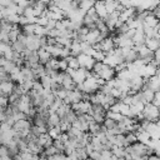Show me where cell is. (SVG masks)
Here are the masks:
<instances>
[{
    "label": "cell",
    "instance_id": "6da1fadb",
    "mask_svg": "<svg viewBox=\"0 0 160 160\" xmlns=\"http://www.w3.org/2000/svg\"><path fill=\"white\" fill-rule=\"evenodd\" d=\"M141 115H142V119H146V120H150V121H158L159 108L152 105L151 102H148V104L144 105Z\"/></svg>",
    "mask_w": 160,
    "mask_h": 160
},
{
    "label": "cell",
    "instance_id": "7a4b0ae2",
    "mask_svg": "<svg viewBox=\"0 0 160 160\" xmlns=\"http://www.w3.org/2000/svg\"><path fill=\"white\" fill-rule=\"evenodd\" d=\"M78 61H79V65L80 68L82 69H86V70H91L94 64H95V60L92 59V56H89V55H85L84 52H80L78 56H76Z\"/></svg>",
    "mask_w": 160,
    "mask_h": 160
},
{
    "label": "cell",
    "instance_id": "3957f363",
    "mask_svg": "<svg viewBox=\"0 0 160 160\" xmlns=\"http://www.w3.org/2000/svg\"><path fill=\"white\" fill-rule=\"evenodd\" d=\"M92 8H94V10H95V12H96V15H98L99 18L104 19V18L108 15V11H106V9H105V4H104L102 0L95 1V4H94Z\"/></svg>",
    "mask_w": 160,
    "mask_h": 160
},
{
    "label": "cell",
    "instance_id": "277c9868",
    "mask_svg": "<svg viewBox=\"0 0 160 160\" xmlns=\"http://www.w3.org/2000/svg\"><path fill=\"white\" fill-rule=\"evenodd\" d=\"M12 88H14V82L11 80L1 81L0 82V94L4 96H8L9 94L12 92Z\"/></svg>",
    "mask_w": 160,
    "mask_h": 160
},
{
    "label": "cell",
    "instance_id": "5b68a950",
    "mask_svg": "<svg viewBox=\"0 0 160 160\" xmlns=\"http://www.w3.org/2000/svg\"><path fill=\"white\" fill-rule=\"evenodd\" d=\"M71 79H72V81H74L75 84L82 82V81L86 79V76H85V69H82V68L76 69V70L74 71V74L71 75Z\"/></svg>",
    "mask_w": 160,
    "mask_h": 160
},
{
    "label": "cell",
    "instance_id": "8992f818",
    "mask_svg": "<svg viewBox=\"0 0 160 160\" xmlns=\"http://www.w3.org/2000/svg\"><path fill=\"white\" fill-rule=\"evenodd\" d=\"M60 122V118L56 112H52V114H49L48 119H46V126L48 128H52V126H56L59 125Z\"/></svg>",
    "mask_w": 160,
    "mask_h": 160
},
{
    "label": "cell",
    "instance_id": "52a82bcc",
    "mask_svg": "<svg viewBox=\"0 0 160 160\" xmlns=\"http://www.w3.org/2000/svg\"><path fill=\"white\" fill-rule=\"evenodd\" d=\"M144 45H145L150 51H155L156 49H159V40H158V39H154V38H151V39H146V38H145Z\"/></svg>",
    "mask_w": 160,
    "mask_h": 160
},
{
    "label": "cell",
    "instance_id": "ba28073f",
    "mask_svg": "<svg viewBox=\"0 0 160 160\" xmlns=\"http://www.w3.org/2000/svg\"><path fill=\"white\" fill-rule=\"evenodd\" d=\"M94 4H95V0H82L79 2V8L86 11V10L91 9L94 6Z\"/></svg>",
    "mask_w": 160,
    "mask_h": 160
},
{
    "label": "cell",
    "instance_id": "9c48e42d",
    "mask_svg": "<svg viewBox=\"0 0 160 160\" xmlns=\"http://www.w3.org/2000/svg\"><path fill=\"white\" fill-rule=\"evenodd\" d=\"M122 116H124V115H121L120 112H112V111H110V110H108V111L105 112V118L112 119V120H115L116 122L120 121V120L122 119Z\"/></svg>",
    "mask_w": 160,
    "mask_h": 160
},
{
    "label": "cell",
    "instance_id": "30bf717a",
    "mask_svg": "<svg viewBox=\"0 0 160 160\" xmlns=\"http://www.w3.org/2000/svg\"><path fill=\"white\" fill-rule=\"evenodd\" d=\"M40 80V82H41V85H42V88L44 89H50V84H51V78L50 76H48V75H42V76H40L39 78Z\"/></svg>",
    "mask_w": 160,
    "mask_h": 160
},
{
    "label": "cell",
    "instance_id": "8fae6325",
    "mask_svg": "<svg viewBox=\"0 0 160 160\" xmlns=\"http://www.w3.org/2000/svg\"><path fill=\"white\" fill-rule=\"evenodd\" d=\"M102 125L106 128V130H109V129H112V128L118 126V122H116L115 120H112V119L105 118V119H104V121H102Z\"/></svg>",
    "mask_w": 160,
    "mask_h": 160
},
{
    "label": "cell",
    "instance_id": "7c38bea8",
    "mask_svg": "<svg viewBox=\"0 0 160 160\" xmlns=\"http://www.w3.org/2000/svg\"><path fill=\"white\" fill-rule=\"evenodd\" d=\"M56 152H59V151H58V149H56L54 145H50V146L45 148V150H42V154H44L45 156H52V155H55Z\"/></svg>",
    "mask_w": 160,
    "mask_h": 160
},
{
    "label": "cell",
    "instance_id": "4fadbf2b",
    "mask_svg": "<svg viewBox=\"0 0 160 160\" xmlns=\"http://www.w3.org/2000/svg\"><path fill=\"white\" fill-rule=\"evenodd\" d=\"M15 66H16V64H15V62H12L11 60H6V62L4 64L2 69H4V71H5L6 74H10Z\"/></svg>",
    "mask_w": 160,
    "mask_h": 160
},
{
    "label": "cell",
    "instance_id": "5bb4252c",
    "mask_svg": "<svg viewBox=\"0 0 160 160\" xmlns=\"http://www.w3.org/2000/svg\"><path fill=\"white\" fill-rule=\"evenodd\" d=\"M125 141H126L129 145L136 142L138 140H136V135H135V132H126V134H125Z\"/></svg>",
    "mask_w": 160,
    "mask_h": 160
},
{
    "label": "cell",
    "instance_id": "9a60e30c",
    "mask_svg": "<svg viewBox=\"0 0 160 160\" xmlns=\"http://www.w3.org/2000/svg\"><path fill=\"white\" fill-rule=\"evenodd\" d=\"M52 145L58 149V151H59V152H64L65 145H64V142H62V141H60L59 139H54V140H52Z\"/></svg>",
    "mask_w": 160,
    "mask_h": 160
},
{
    "label": "cell",
    "instance_id": "2e32d148",
    "mask_svg": "<svg viewBox=\"0 0 160 160\" xmlns=\"http://www.w3.org/2000/svg\"><path fill=\"white\" fill-rule=\"evenodd\" d=\"M104 58H105V54H104L101 50H95L94 54H92V59H94L95 61H102Z\"/></svg>",
    "mask_w": 160,
    "mask_h": 160
},
{
    "label": "cell",
    "instance_id": "e0dca14e",
    "mask_svg": "<svg viewBox=\"0 0 160 160\" xmlns=\"http://www.w3.org/2000/svg\"><path fill=\"white\" fill-rule=\"evenodd\" d=\"M42 85H41V82L39 81V80H34L32 81V90H35V91H38V92H41L42 91Z\"/></svg>",
    "mask_w": 160,
    "mask_h": 160
},
{
    "label": "cell",
    "instance_id": "ac0fdd59",
    "mask_svg": "<svg viewBox=\"0 0 160 160\" xmlns=\"http://www.w3.org/2000/svg\"><path fill=\"white\" fill-rule=\"evenodd\" d=\"M68 68V61L65 59H60L59 60V70L60 71H65Z\"/></svg>",
    "mask_w": 160,
    "mask_h": 160
},
{
    "label": "cell",
    "instance_id": "d6986e66",
    "mask_svg": "<svg viewBox=\"0 0 160 160\" xmlns=\"http://www.w3.org/2000/svg\"><path fill=\"white\" fill-rule=\"evenodd\" d=\"M90 159H92V160H99V158H100V151H96V150H92L89 155H88Z\"/></svg>",
    "mask_w": 160,
    "mask_h": 160
},
{
    "label": "cell",
    "instance_id": "ffe728a7",
    "mask_svg": "<svg viewBox=\"0 0 160 160\" xmlns=\"http://www.w3.org/2000/svg\"><path fill=\"white\" fill-rule=\"evenodd\" d=\"M54 160H66V155L64 152H56L55 155H52Z\"/></svg>",
    "mask_w": 160,
    "mask_h": 160
},
{
    "label": "cell",
    "instance_id": "44dd1931",
    "mask_svg": "<svg viewBox=\"0 0 160 160\" xmlns=\"http://www.w3.org/2000/svg\"><path fill=\"white\" fill-rule=\"evenodd\" d=\"M148 160H160V159H159V156H158V155L151 154V155H149V156H148Z\"/></svg>",
    "mask_w": 160,
    "mask_h": 160
},
{
    "label": "cell",
    "instance_id": "7402d4cb",
    "mask_svg": "<svg viewBox=\"0 0 160 160\" xmlns=\"http://www.w3.org/2000/svg\"><path fill=\"white\" fill-rule=\"evenodd\" d=\"M39 158H40L39 155H36V154H32V155H31V159H30V160H39Z\"/></svg>",
    "mask_w": 160,
    "mask_h": 160
},
{
    "label": "cell",
    "instance_id": "603a6c76",
    "mask_svg": "<svg viewBox=\"0 0 160 160\" xmlns=\"http://www.w3.org/2000/svg\"><path fill=\"white\" fill-rule=\"evenodd\" d=\"M21 1H24V0H12V2H14V4H16V5H18V4H20Z\"/></svg>",
    "mask_w": 160,
    "mask_h": 160
},
{
    "label": "cell",
    "instance_id": "cb8c5ba5",
    "mask_svg": "<svg viewBox=\"0 0 160 160\" xmlns=\"http://www.w3.org/2000/svg\"><path fill=\"white\" fill-rule=\"evenodd\" d=\"M41 1H42V2H45V4H49L51 0H41Z\"/></svg>",
    "mask_w": 160,
    "mask_h": 160
},
{
    "label": "cell",
    "instance_id": "d4e9b609",
    "mask_svg": "<svg viewBox=\"0 0 160 160\" xmlns=\"http://www.w3.org/2000/svg\"><path fill=\"white\" fill-rule=\"evenodd\" d=\"M12 160H20V159H19V156H18V155H16V156H15V158H12Z\"/></svg>",
    "mask_w": 160,
    "mask_h": 160
}]
</instances>
